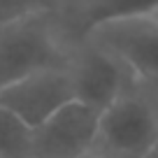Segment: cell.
Instances as JSON below:
<instances>
[{"label":"cell","instance_id":"277c9868","mask_svg":"<svg viewBox=\"0 0 158 158\" xmlns=\"http://www.w3.org/2000/svg\"><path fill=\"white\" fill-rule=\"evenodd\" d=\"M81 37H89L112 51L137 81L158 91V16L107 21Z\"/></svg>","mask_w":158,"mask_h":158},{"label":"cell","instance_id":"5b68a950","mask_svg":"<svg viewBox=\"0 0 158 158\" xmlns=\"http://www.w3.org/2000/svg\"><path fill=\"white\" fill-rule=\"evenodd\" d=\"M72 100L74 91L65 65L33 72L0 91V105L19 116L28 128H37Z\"/></svg>","mask_w":158,"mask_h":158},{"label":"cell","instance_id":"6da1fadb","mask_svg":"<svg viewBox=\"0 0 158 158\" xmlns=\"http://www.w3.org/2000/svg\"><path fill=\"white\" fill-rule=\"evenodd\" d=\"M72 42L58 14L0 23V91L33 72L65 65Z\"/></svg>","mask_w":158,"mask_h":158},{"label":"cell","instance_id":"8992f818","mask_svg":"<svg viewBox=\"0 0 158 158\" xmlns=\"http://www.w3.org/2000/svg\"><path fill=\"white\" fill-rule=\"evenodd\" d=\"M100 112L84 102H68L33 128V158H77L91 151L98 137Z\"/></svg>","mask_w":158,"mask_h":158},{"label":"cell","instance_id":"3957f363","mask_svg":"<svg viewBox=\"0 0 158 158\" xmlns=\"http://www.w3.org/2000/svg\"><path fill=\"white\" fill-rule=\"evenodd\" d=\"M65 68L72 81L74 100L95 112H102L133 79V72L112 51L89 37H77L72 42Z\"/></svg>","mask_w":158,"mask_h":158},{"label":"cell","instance_id":"7c38bea8","mask_svg":"<svg viewBox=\"0 0 158 158\" xmlns=\"http://www.w3.org/2000/svg\"><path fill=\"white\" fill-rule=\"evenodd\" d=\"M153 16H158V12H156V14H153Z\"/></svg>","mask_w":158,"mask_h":158},{"label":"cell","instance_id":"9c48e42d","mask_svg":"<svg viewBox=\"0 0 158 158\" xmlns=\"http://www.w3.org/2000/svg\"><path fill=\"white\" fill-rule=\"evenodd\" d=\"M72 0H0V23L37 14H63Z\"/></svg>","mask_w":158,"mask_h":158},{"label":"cell","instance_id":"8fae6325","mask_svg":"<svg viewBox=\"0 0 158 158\" xmlns=\"http://www.w3.org/2000/svg\"><path fill=\"white\" fill-rule=\"evenodd\" d=\"M147 158H158V142L153 144V149H151V151L147 153Z\"/></svg>","mask_w":158,"mask_h":158},{"label":"cell","instance_id":"7a4b0ae2","mask_svg":"<svg viewBox=\"0 0 158 158\" xmlns=\"http://www.w3.org/2000/svg\"><path fill=\"white\" fill-rule=\"evenodd\" d=\"M158 142V91L130 79L98 118L95 151L109 158H147Z\"/></svg>","mask_w":158,"mask_h":158},{"label":"cell","instance_id":"52a82bcc","mask_svg":"<svg viewBox=\"0 0 158 158\" xmlns=\"http://www.w3.org/2000/svg\"><path fill=\"white\" fill-rule=\"evenodd\" d=\"M156 12L158 0H72V5L60 14V21L70 37L77 40L100 23L133 16H153Z\"/></svg>","mask_w":158,"mask_h":158},{"label":"cell","instance_id":"30bf717a","mask_svg":"<svg viewBox=\"0 0 158 158\" xmlns=\"http://www.w3.org/2000/svg\"><path fill=\"white\" fill-rule=\"evenodd\" d=\"M77 158H109V156H105V153H100V151H95V149H91V151L81 153V156H77Z\"/></svg>","mask_w":158,"mask_h":158},{"label":"cell","instance_id":"ba28073f","mask_svg":"<svg viewBox=\"0 0 158 158\" xmlns=\"http://www.w3.org/2000/svg\"><path fill=\"white\" fill-rule=\"evenodd\" d=\"M0 158H33V128L0 105Z\"/></svg>","mask_w":158,"mask_h":158}]
</instances>
